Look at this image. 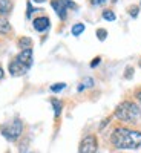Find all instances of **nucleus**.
<instances>
[{"label": "nucleus", "instance_id": "nucleus-1", "mask_svg": "<svg viewBox=\"0 0 141 153\" xmlns=\"http://www.w3.org/2000/svg\"><path fill=\"white\" fill-rule=\"evenodd\" d=\"M109 143L113 149L120 150H135L141 147V130L134 129L127 126H115L110 136Z\"/></svg>", "mask_w": 141, "mask_h": 153}, {"label": "nucleus", "instance_id": "nucleus-2", "mask_svg": "<svg viewBox=\"0 0 141 153\" xmlns=\"http://www.w3.org/2000/svg\"><path fill=\"white\" fill-rule=\"evenodd\" d=\"M113 117L127 127L140 129L141 127V106L132 100H124L117 106Z\"/></svg>", "mask_w": 141, "mask_h": 153}, {"label": "nucleus", "instance_id": "nucleus-3", "mask_svg": "<svg viewBox=\"0 0 141 153\" xmlns=\"http://www.w3.org/2000/svg\"><path fill=\"white\" fill-rule=\"evenodd\" d=\"M31 66H32V49H25L20 51V54H17L9 61L8 71L12 76H22L29 71Z\"/></svg>", "mask_w": 141, "mask_h": 153}, {"label": "nucleus", "instance_id": "nucleus-4", "mask_svg": "<svg viewBox=\"0 0 141 153\" xmlns=\"http://www.w3.org/2000/svg\"><path fill=\"white\" fill-rule=\"evenodd\" d=\"M22 133H23V123L19 118L9 121L8 124H5L2 127V135L8 139V141H17Z\"/></svg>", "mask_w": 141, "mask_h": 153}, {"label": "nucleus", "instance_id": "nucleus-5", "mask_svg": "<svg viewBox=\"0 0 141 153\" xmlns=\"http://www.w3.org/2000/svg\"><path fill=\"white\" fill-rule=\"evenodd\" d=\"M98 150V139L94 133L83 136L78 146V153H97Z\"/></svg>", "mask_w": 141, "mask_h": 153}, {"label": "nucleus", "instance_id": "nucleus-6", "mask_svg": "<svg viewBox=\"0 0 141 153\" xmlns=\"http://www.w3.org/2000/svg\"><path fill=\"white\" fill-rule=\"evenodd\" d=\"M51 5H52L54 11L57 12V16L65 20L66 16H68V8H75V3L71 2V0H52L51 2Z\"/></svg>", "mask_w": 141, "mask_h": 153}, {"label": "nucleus", "instance_id": "nucleus-7", "mask_svg": "<svg viewBox=\"0 0 141 153\" xmlns=\"http://www.w3.org/2000/svg\"><path fill=\"white\" fill-rule=\"evenodd\" d=\"M32 26H34L35 31L43 32V31H46V29L51 26V20H49V17H46V16L37 17V19H34V22H32Z\"/></svg>", "mask_w": 141, "mask_h": 153}, {"label": "nucleus", "instance_id": "nucleus-8", "mask_svg": "<svg viewBox=\"0 0 141 153\" xmlns=\"http://www.w3.org/2000/svg\"><path fill=\"white\" fill-rule=\"evenodd\" d=\"M12 9V2L11 0H0V17L8 16Z\"/></svg>", "mask_w": 141, "mask_h": 153}, {"label": "nucleus", "instance_id": "nucleus-9", "mask_svg": "<svg viewBox=\"0 0 141 153\" xmlns=\"http://www.w3.org/2000/svg\"><path fill=\"white\" fill-rule=\"evenodd\" d=\"M12 32V28H11V23L8 22V19L5 17H0V34H11Z\"/></svg>", "mask_w": 141, "mask_h": 153}, {"label": "nucleus", "instance_id": "nucleus-10", "mask_svg": "<svg viewBox=\"0 0 141 153\" xmlns=\"http://www.w3.org/2000/svg\"><path fill=\"white\" fill-rule=\"evenodd\" d=\"M19 48H22V51L25 49H32V40L29 37H22L19 38Z\"/></svg>", "mask_w": 141, "mask_h": 153}, {"label": "nucleus", "instance_id": "nucleus-11", "mask_svg": "<svg viewBox=\"0 0 141 153\" xmlns=\"http://www.w3.org/2000/svg\"><path fill=\"white\" fill-rule=\"evenodd\" d=\"M51 104H52V107H54L55 117L58 118V117H60V113H61V109H63V103H61L60 100H57V98H52V100H51Z\"/></svg>", "mask_w": 141, "mask_h": 153}, {"label": "nucleus", "instance_id": "nucleus-12", "mask_svg": "<svg viewBox=\"0 0 141 153\" xmlns=\"http://www.w3.org/2000/svg\"><path fill=\"white\" fill-rule=\"evenodd\" d=\"M83 31H84V25H83V23H75L74 26H72V29H71L72 35H75V37L81 35V34H83Z\"/></svg>", "mask_w": 141, "mask_h": 153}, {"label": "nucleus", "instance_id": "nucleus-13", "mask_svg": "<svg viewBox=\"0 0 141 153\" xmlns=\"http://www.w3.org/2000/svg\"><path fill=\"white\" fill-rule=\"evenodd\" d=\"M92 86H94V80H92V78H89V76H87V78H84V80L80 83V86L77 87V89H78V92H81L83 89H86V87H92Z\"/></svg>", "mask_w": 141, "mask_h": 153}, {"label": "nucleus", "instance_id": "nucleus-14", "mask_svg": "<svg viewBox=\"0 0 141 153\" xmlns=\"http://www.w3.org/2000/svg\"><path fill=\"white\" fill-rule=\"evenodd\" d=\"M103 19L107 20V22H113L115 19H117V16H115V12L110 11V9H104L103 11Z\"/></svg>", "mask_w": 141, "mask_h": 153}, {"label": "nucleus", "instance_id": "nucleus-15", "mask_svg": "<svg viewBox=\"0 0 141 153\" xmlns=\"http://www.w3.org/2000/svg\"><path fill=\"white\" fill-rule=\"evenodd\" d=\"M65 87H66L65 83H55V84L51 86V91H52V92H60V91H63Z\"/></svg>", "mask_w": 141, "mask_h": 153}, {"label": "nucleus", "instance_id": "nucleus-16", "mask_svg": "<svg viewBox=\"0 0 141 153\" xmlns=\"http://www.w3.org/2000/svg\"><path fill=\"white\" fill-rule=\"evenodd\" d=\"M134 97H135V101L141 106V86H140V87H137L135 91H134Z\"/></svg>", "mask_w": 141, "mask_h": 153}, {"label": "nucleus", "instance_id": "nucleus-17", "mask_svg": "<svg viewBox=\"0 0 141 153\" xmlns=\"http://www.w3.org/2000/svg\"><path fill=\"white\" fill-rule=\"evenodd\" d=\"M106 35H107V31L106 29H97V37H98V40H106Z\"/></svg>", "mask_w": 141, "mask_h": 153}, {"label": "nucleus", "instance_id": "nucleus-18", "mask_svg": "<svg viewBox=\"0 0 141 153\" xmlns=\"http://www.w3.org/2000/svg\"><path fill=\"white\" fill-rule=\"evenodd\" d=\"M131 16L132 17H137L138 16V6H132L131 8Z\"/></svg>", "mask_w": 141, "mask_h": 153}, {"label": "nucleus", "instance_id": "nucleus-19", "mask_svg": "<svg viewBox=\"0 0 141 153\" xmlns=\"http://www.w3.org/2000/svg\"><path fill=\"white\" fill-rule=\"evenodd\" d=\"M124 76H126V78H131V76H132V68H127L126 69V75Z\"/></svg>", "mask_w": 141, "mask_h": 153}, {"label": "nucleus", "instance_id": "nucleus-20", "mask_svg": "<svg viewBox=\"0 0 141 153\" xmlns=\"http://www.w3.org/2000/svg\"><path fill=\"white\" fill-rule=\"evenodd\" d=\"M100 60H101V58H100V57H97V58H94V61H92V63H91V66H92V68H95V66H97V65H98V63H100Z\"/></svg>", "mask_w": 141, "mask_h": 153}, {"label": "nucleus", "instance_id": "nucleus-21", "mask_svg": "<svg viewBox=\"0 0 141 153\" xmlns=\"http://www.w3.org/2000/svg\"><path fill=\"white\" fill-rule=\"evenodd\" d=\"M106 0H91V3L92 5H101V3H104Z\"/></svg>", "mask_w": 141, "mask_h": 153}, {"label": "nucleus", "instance_id": "nucleus-22", "mask_svg": "<svg viewBox=\"0 0 141 153\" xmlns=\"http://www.w3.org/2000/svg\"><path fill=\"white\" fill-rule=\"evenodd\" d=\"M31 14H32V6L28 3V17H31Z\"/></svg>", "mask_w": 141, "mask_h": 153}, {"label": "nucleus", "instance_id": "nucleus-23", "mask_svg": "<svg viewBox=\"0 0 141 153\" xmlns=\"http://www.w3.org/2000/svg\"><path fill=\"white\" fill-rule=\"evenodd\" d=\"M3 78V69H2V66H0V80Z\"/></svg>", "mask_w": 141, "mask_h": 153}, {"label": "nucleus", "instance_id": "nucleus-24", "mask_svg": "<svg viewBox=\"0 0 141 153\" xmlns=\"http://www.w3.org/2000/svg\"><path fill=\"white\" fill-rule=\"evenodd\" d=\"M34 2H37V3H43V2H46V0H34Z\"/></svg>", "mask_w": 141, "mask_h": 153}]
</instances>
